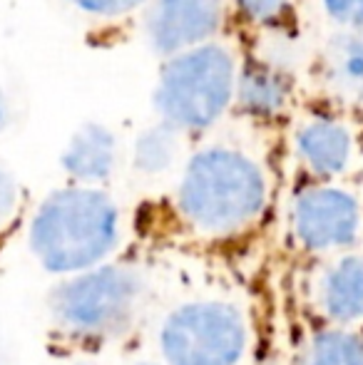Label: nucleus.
<instances>
[{
    "label": "nucleus",
    "mask_w": 363,
    "mask_h": 365,
    "mask_svg": "<svg viewBox=\"0 0 363 365\" xmlns=\"http://www.w3.org/2000/svg\"><path fill=\"white\" fill-rule=\"evenodd\" d=\"M155 311V276L140 261L115 259L55 281L45 318L70 353H95L130 341Z\"/></svg>",
    "instance_id": "obj_1"
},
{
    "label": "nucleus",
    "mask_w": 363,
    "mask_h": 365,
    "mask_svg": "<svg viewBox=\"0 0 363 365\" xmlns=\"http://www.w3.org/2000/svg\"><path fill=\"white\" fill-rule=\"evenodd\" d=\"M269 202L262 164L227 142L199 147L182 164L175 184L177 221L199 241H232L247 234Z\"/></svg>",
    "instance_id": "obj_2"
},
{
    "label": "nucleus",
    "mask_w": 363,
    "mask_h": 365,
    "mask_svg": "<svg viewBox=\"0 0 363 365\" xmlns=\"http://www.w3.org/2000/svg\"><path fill=\"white\" fill-rule=\"evenodd\" d=\"M125 241V214L100 187L68 184L35 207L25 246L40 271L55 279L85 274L117 259Z\"/></svg>",
    "instance_id": "obj_3"
},
{
    "label": "nucleus",
    "mask_w": 363,
    "mask_h": 365,
    "mask_svg": "<svg viewBox=\"0 0 363 365\" xmlns=\"http://www.w3.org/2000/svg\"><path fill=\"white\" fill-rule=\"evenodd\" d=\"M152 346L165 365H252V311L227 291L189 293L152 318Z\"/></svg>",
    "instance_id": "obj_4"
},
{
    "label": "nucleus",
    "mask_w": 363,
    "mask_h": 365,
    "mask_svg": "<svg viewBox=\"0 0 363 365\" xmlns=\"http://www.w3.org/2000/svg\"><path fill=\"white\" fill-rule=\"evenodd\" d=\"M237 63L224 43H207L167 58L155 85V110L184 135L207 132L237 100Z\"/></svg>",
    "instance_id": "obj_5"
},
{
    "label": "nucleus",
    "mask_w": 363,
    "mask_h": 365,
    "mask_svg": "<svg viewBox=\"0 0 363 365\" xmlns=\"http://www.w3.org/2000/svg\"><path fill=\"white\" fill-rule=\"evenodd\" d=\"M227 0H150L145 35L162 58L207 45L222 30Z\"/></svg>",
    "instance_id": "obj_6"
},
{
    "label": "nucleus",
    "mask_w": 363,
    "mask_h": 365,
    "mask_svg": "<svg viewBox=\"0 0 363 365\" xmlns=\"http://www.w3.org/2000/svg\"><path fill=\"white\" fill-rule=\"evenodd\" d=\"M291 229L304 249L331 251L354 244L359 234V204L334 187H311L294 199Z\"/></svg>",
    "instance_id": "obj_7"
},
{
    "label": "nucleus",
    "mask_w": 363,
    "mask_h": 365,
    "mask_svg": "<svg viewBox=\"0 0 363 365\" xmlns=\"http://www.w3.org/2000/svg\"><path fill=\"white\" fill-rule=\"evenodd\" d=\"M120 137L102 122H85L70 135L60 167L70 184L105 189L120 167Z\"/></svg>",
    "instance_id": "obj_8"
},
{
    "label": "nucleus",
    "mask_w": 363,
    "mask_h": 365,
    "mask_svg": "<svg viewBox=\"0 0 363 365\" xmlns=\"http://www.w3.org/2000/svg\"><path fill=\"white\" fill-rule=\"evenodd\" d=\"M184 140L187 135L167 122L145 127L130 147L132 172L142 179H160L165 174H172L175 169H182V164L189 157Z\"/></svg>",
    "instance_id": "obj_9"
},
{
    "label": "nucleus",
    "mask_w": 363,
    "mask_h": 365,
    "mask_svg": "<svg viewBox=\"0 0 363 365\" xmlns=\"http://www.w3.org/2000/svg\"><path fill=\"white\" fill-rule=\"evenodd\" d=\"M319 303L336 323L363 318V256H346L326 269L319 284Z\"/></svg>",
    "instance_id": "obj_10"
},
{
    "label": "nucleus",
    "mask_w": 363,
    "mask_h": 365,
    "mask_svg": "<svg viewBox=\"0 0 363 365\" xmlns=\"http://www.w3.org/2000/svg\"><path fill=\"white\" fill-rule=\"evenodd\" d=\"M296 152L316 174H339L351 159V135L331 120H314L296 135Z\"/></svg>",
    "instance_id": "obj_11"
},
{
    "label": "nucleus",
    "mask_w": 363,
    "mask_h": 365,
    "mask_svg": "<svg viewBox=\"0 0 363 365\" xmlns=\"http://www.w3.org/2000/svg\"><path fill=\"white\" fill-rule=\"evenodd\" d=\"M324 77L341 97L363 100V35H336L324 48Z\"/></svg>",
    "instance_id": "obj_12"
},
{
    "label": "nucleus",
    "mask_w": 363,
    "mask_h": 365,
    "mask_svg": "<svg viewBox=\"0 0 363 365\" xmlns=\"http://www.w3.org/2000/svg\"><path fill=\"white\" fill-rule=\"evenodd\" d=\"M286 82L276 70L264 65H252L239 75L237 100L249 115L272 117L286 105Z\"/></svg>",
    "instance_id": "obj_13"
},
{
    "label": "nucleus",
    "mask_w": 363,
    "mask_h": 365,
    "mask_svg": "<svg viewBox=\"0 0 363 365\" xmlns=\"http://www.w3.org/2000/svg\"><path fill=\"white\" fill-rule=\"evenodd\" d=\"M299 365H363V341L349 331H321L306 343Z\"/></svg>",
    "instance_id": "obj_14"
},
{
    "label": "nucleus",
    "mask_w": 363,
    "mask_h": 365,
    "mask_svg": "<svg viewBox=\"0 0 363 365\" xmlns=\"http://www.w3.org/2000/svg\"><path fill=\"white\" fill-rule=\"evenodd\" d=\"M23 207V187L8 167L0 164V234L15 224Z\"/></svg>",
    "instance_id": "obj_15"
},
{
    "label": "nucleus",
    "mask_w": 363,
    "mask_h": 365,
    "mask_svg": "<svg viewBox=\"0 0 363 365\" xmlns=\"http://www.w3.org/2000/svg\"><path fill=\"white\" fill-rule=\"evenodd\" d=\"M68 3L90 18H122L150 0H68Z\"/></svg>",
    "instance_id": "obj_16"
},
{
    "label": "nucleus",
    "mask_w": 363,
    "mask_h": 365,
    "mask_svg": "<svg viewBox=\"0 0 363 365\" xmlns=\"http://www.w3.org/2000/svg\"><path fill=\"white\" fill-rule=\"evenodd\" d=\"M239 13L252 23H269L286 10L289 0H234Z\"/></svg>",
    "instance_id": "obj_17"
},
{
    "label": "nucleus",
    "mask_w": 363,
    "mask_h": 365,
    "mask_svg": "<svg viewBox=\"0 0 363 365\" xmlns=\"http://www.w3.org/2000/svg\"><path fill=\"white\" fill-rule=\"evenodd\" d=\"M324 8L336 23L349 28L363 25V0H324Z\"/></svg>",
    "instance_id": "obj_18"
},
{
    "label": "nucleus",
    "mask_w": 363,
    "mask_h": 365,
    "mask_svg": "<svg viewBox=\"0 0 363 365\" xmlns=\"http://www.w3.org/2000/svg\"><path fill=\"white\" fill-rule=\"evenodd\" d=\"M13 122V105H10V97L5 95V90L0 87V135L10 127Z\"/></svg>",
    "instance_id": "obj_19"
},
{
    "label": "nucleus",
    "mask_w": 363,
    "mask_h": 365,
    "mask_svg": "<svg viewBox=\"0 0 363 365\" xmlns=\"http://www.w3.org/2000/svg\"><path fill=\"white\" fill-rule=\"evenodd\" d=\"M55 365H105V363H100L97 358L88 356V353H70L68 358H63V361H58Z\"/></svg>",
    "instance_id": "obj_20"
},
{
    "label": "nucleus",
    "mask_w": 363,
    "mask_h": 365,
    "mask_svg": "<svg viewBox=\"0 0 363 365\" xmlns=\"http://www.w3.org/2000/svg\"><path fill=\"white\" fill-rule=\"evenodd\" d=\"M0 365H10V356H8V348H5L3 338H0Z\"/></svg>",
    "instance_id": "obj_21"
},
{
    "label": "nucleus",
    "mask_w": 363,
    "mask_h": 365,
    "mask_svg": "<svg viewBox=\"0 0 363 365\" xmlns=\"http://www.w3.org/2000/svg\"><path fill=\"white\" fill-rule=\"evenodd\" d=\"M130 365H165V363H160L157 358H145V361H135V363H130Z\"/></svg>",
    "instance_id": "obj_22"
}]
</instances>
